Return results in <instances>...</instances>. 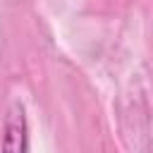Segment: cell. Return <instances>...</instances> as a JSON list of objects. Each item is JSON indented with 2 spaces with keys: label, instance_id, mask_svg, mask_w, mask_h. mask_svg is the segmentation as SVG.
<instances>
[{
  "label": "cell",
  "instance_id": "obj_1",
  "mask_svg": "<svg viewBox=\"0 0 153 153\" xmlns=\"http://www.w3.org/2000/svg\"><path fill=\"white\" fill-rule=\"evenodd\" d=\"M26 151H29L26 115H24V105L19 100H14L7 110V117H5L0 153H26Z\"/></svg>",
  "mask_w": 153,
  "mask_h": 153
}]
</instances>
